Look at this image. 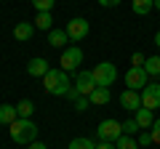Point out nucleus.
Wrapping results in <instances>:
<instances>
[{
	"label": "nucleus",
	"mask_w": 160,
	"mask_h": 149,
	"mask_svg": "<svg viewBox=\"0 0 160 149\" xmlns=\"http://www.w3.org/2000/svg\"><path fill=\"white\" fill-rule=\"evenodd\" d=\"M53 3H56V0H32V6L38 8V13H51V8H53Z\"/></svg>",
	"instance_id": "5701e85b"
},
{
	"label": "nucleus",
	"mask_w": 160,
	"mask_h": 149,
	"mask_svg": "<svg viewBox=\"0 0 160 149\" xmlns=\"http://www.w3.org/2000/svg\"><path fill=\"white\" fill-rule=\"evenodd\" d=\"M67 32H64V29H51V32H48V43H51L53 48H62V46H67Z\"/></svg>",
	"instance_id": "dca6fc26"
},
{
	"label": "nucleus",
	"mask_w": 160,
	"mask_h": 149,
	"mask_svg": "<svg viewBox=\"0 0 160 149\" xmlns=\"http://www.w3.org/2000/svg\"><path fill=\"white\" fill-rule=\"evenodd\" d=\"M115 149H139V141L133 136H126V133H123V136L115 141Z\"/></svg>",
	"instance_id": "aec40b11"
},
{
	"label": "nucleus",
	"mask_w": 160,
	"mask_h": 149,
	"mask_svg": "<svg viewBox=\"0 0 160 149\" xmlns=\"http://www.w3.org/2000/svg\"><path fill=\"white\" fill-rule=\"evenodd\" d=\"M91 74H93V80H96V85L109 88L115 83V77H118V69H115L112 61H99L96 67L91 69Z\"/></svg>",
	"instance_id": "7ed1b4c3"
},
{
	"label": "nucleus",
	"mask_w": 160,
	"mask_h": 149,
	"mask_svg": "<svg viewBox=\"0 0 160 149\" xmlns=\"http://www.w3.org/2000/svg\"><path fill=\"white\" fill-rule=\"evenodd\" d=\"M51 27H53V19H51V13H38L35 16V29H46V32H51Z\"/></svg>",
	"instance_id": "a211bd4d"
},
{
	"label": "nucleus",
	"mask_w": 160,
	"mask_h": 149,
	"mask_svg": "<svg viewBox=\"0 0 160 149\" xmlns=\"http://www.w3.org/2000/svg\"><path fill=\"white\" fill-rule=\"evenodd\" d=\"M67 96H69V101H78V99H80V93L75 91V85H72V88H69V93H67Z\"/></svg>",
	"instance_id": "2f4dec72"
},
{
	"label": "nucleus",
	"mask_w": 160,
	"mask_h": 149,
	"mask_svg": "<svg viewBox=\"0 0 160 149\" xmlns=\"http://www.w3.org/2000/svg\"><path fill=\"white\" fill-rule=\"evenodd\" d=\"M32 109H35V104L29 101V99H24V101H19V104H16V112H19V117H24V120H29Z\"/></svg>",
	"instance_id": "412c9836"
},
{
	"label": "nucleus",
	"mask_w": 160,
	"mask_h": 149,
	"mask_svg": "<svg viewBox=\"0 0 160 149\" xmlns=\"http://www.w3.org/2000/svg\"><path fill=\"white\" fill-rule=\"evenodd\" d=\"M120 107L128 109V112L142 109V93H139V91H131V88H126V91L120 93Z\"/></svg>",
	"instance_id": "9d476101"
},
{
	"label": "nucleus",
	"mask_w": 160,
	"mask_h": 149,
	"mask_svg": "<svg viewBox=\"0 0 160 149\" xmlns=\"http://www.w3.org/2000/svg\"><path fill=\"white\" fill-rule=\"evenodd\" d=\"M64 32H67L69 40L80 43V40H86L88 32H91V22H88V19H83V16H78V19H72V22L64 27Z\"/></svg>",
	"instance_id": "20e7f679"
},
{
	"label": "nucleus",
	"mask_w": 160,
	"mask_h": 149,
	"mask_svg": "<svg viewBox=\"0 0 160 149\" xmlns=\"http://www.w3.org/2000/svg\"><path fill=\"white\" fill-rule=\"evenodd\" d=\"M27 149H48V147L43 141H32V144H27Z\"/></svg>",
	"instance_id": "7c9ffc66"
},
{
	"label": "nucleus",
	"mask_w": 160,
	"mask_h": 149,
	"mask_svg": "<svg viewBox=\"0 0 160 149\" xmlns=\"http://www.w3.org/2000/svg\"><path fill=\"white\" fill-rule=\"evenodd\" d=\"M96 149H115V141H99Z\"/></svg>",
	"instance_id": "c756f323"
},
{
	"label": "nucleus",
	"mask_w": 160,
	"mask_h": 149,
	"mask_svg": "<svg viewBox=\"0 0 160 149\" xmlns=\"http://www.w3.org/2000/svg\"><path fill=\"white\" fill-rule=\"evenodd\" d=\"M27 74H32V77H46V74H48V61H46V59H40V56L29 59V61H27Z\"/></svg>",
	"instance_id": "9b49d317"
},
{
	"label": "nucleus",
	"mask_w": 160,
	"mask_h": 149,
	"mask_svg": "<svg viewBox=\"0 0 160 149\" xmlns=\"http://www.w3.org/2000/svg\"><path fill=\"white\" fill-rule=\"evenodd\" d=\"M8 133H11V138L16 144H32V141H38V125H35L32 120H24V117H19L16 123H11V125H8Z\"/></svg>",
	"instance_id": "f03ea898"
},
{
	"label": "nucleus",
	"mask_w": 160,
	"mask_h": 149,
	"mask_svg": "<svg viewBox=\"0 0 160 149\" xmlns=\"http://www.w3.org/2000/svg\"><path fill=\"white\" fill-rule=\"evenodd\" d=\"M139 131H142V128L136 125V120H133V117H131V120H126V123H123V133H126V136H136Z\"/></svg>",
	"instance_id": "b1692460"
},
{
	"label": "nucleus",
	"mask_w": 160,
	"mask_h": 149,
	"mask_svg": "<svg viewBox=\"0 0 160 149\" xmlns=\"http://www.w3.org/2000/svg\"><path fill=\"white\" fill-rule=\"evenodd\" d=\"M152 8H155V0H133V13H139V16H147Z\"/></svg>",
	"instance_id": "6ab92c4d"
},
{
	"label": "nucleus",
	"mask_w": 160,
	"mask_h": 149,
	"mask_svg": "<svg viewBox=\"0 0 160 149\" xmlns=\"http://www.w3.org/2000/svg\"><path fill=\"white\" fill-rule=\"evenodd\" d=\"M155 46L160 48V29H158V32H155Z\"/></svg>",
	"instance_id": "473e14b6"
},
{
	"label": "nucleus",
	"mask_w": 160,
	"mask_h": 149,
	"mask_svg": "<svg viewBox=\"0 0 160 149\" xmlns=\"http://www.w3.org/2000/svg\"><path fill=\"white\" fill-rule=\"evenodd\" d=\"M32 32H35V24H29V22H19L16 27H13V37H16V40H29Z\"/></svg>",
	"instance_id": "4468645a"
},
{
	"label": "nucleus",
	"mask_w": 160,
	"mask_h": 149,
	"mask_svg": "<svg viewBox=\"0 0 160 149\" xmlns=\"http://www.w3.org/2000/svg\"><path fill=\"white\" fill-rule=\"evenodd\" d=\"M80 61H83V51H80L78 46L67 48V51H62V59H59V64H62L64 72H75V69L80 67Z\"/></svg>",
	"instance_id": "0eeeda50"
},
{
	"label": "nucleus",
	"mask_w": 160,
	"mask_h": 149,
	"mask_svg": "<svg viewBox=\"0 0 160 149\" xmlns=\"http://www.w3.org/2000/svg\"><path fill=\"white\" fill-rule=\"evenodd\" d=\"M155 8H158V11H160V0H155Z\"/></svg>",
	"instance_id": "72a5a7b5"
},
{
	"label": "nucleus",
	"mask_w": 160,
	"mask_h": 149,
	"mask_svg": "<svg viewBox=\"0 0 160 149\" xmlns=\"http://www.w3.org/2000/svg\"><path fill=\"white\" fill-rule=\"evenodd\" d=\"M147 80H149V74L144 72V67H131L126 72V85L131 88V91H142V88L147 85Z\"/></svg>",
	"instance_id": "6e6552de"
},
{
	"label": "nucleus",
	"mask_w": 160,
	"mask_h": 149,
	"mask_svg": "<svg viewBox=\"0 0 160 149\" xmlns=\"http://www.w3.org/2000/svg\"><path fill=\"white\" fill-rule=\"evenodd\" d=\"M88 99H91V104L102 107V104H107V101H109V88H104V85H96V88H93V93H91Z\"/></svg>",
	"instance_id": "2eb2a0df"
},
{
	"label": "nucleus",
	"mask_w": 160,
	"mask_h": 149,
	"mask_svg": "<svg viewBox=\"0 0 160 149\" xmlns=\"http://www.w3.org/2000/svg\"><path fill=\"white\" fill-rule=\"evenodd\" d=\"M88 107H91V99H88V96H80L78 101H75V109H78V112H86Z\"/></svg>",
	"instance_id": "a878e982"
},
{
	"label": "nucleus",
	"mask_w": 160,
	"mask_h": 149,
	"mask_svg": "<svg viewBox=\"0 0 160 149\" xmlns=\"http://www.w3.org/2000/svg\"><path fill=\"white\" fill-rule=\"evenodd\" d=\"M43 85H46V93L51 96H67L75 83H69V74L64 69H48V74L43 77Z\"/></svg>",
	"instance_id": "f257e3e1"
},
{
	"label": "nucleus",
	"mask_w": 160,
	"mask_h": 149,
	"mask_svg": "<svg viewBox=\"0 0 160 149\" xmlns=\"http://www.w3.org/2000/svg\"><path fill=\"white\" fill-rule=\"evenodd\" d=\"M144 61H147V59H144L142 53H133L131 56V67H144Z\"/></svg>",
	"instance_id": "bb28decb"
},
{
	"label": "nucleus",
	"mask_w": 160,
	"mask_h": 149,
	"mask_svg": "<svg viewBox=\"0 0 160 149\" xmlns=\"http://www.w3.org/2000/svg\"><path fill=\"white\" fill-rule=\"evenodd\" d=\"M144 72H147L149 77H160V56H149L147 61H144Z\"/></svg>",
	"instance_id": "f3484780"
},
{
	"label": "nucleus",
	"mask_w": 160,
	"mask_h": 149,
	"mask_svg": "<svg viewBox=\"0 0 160 149\" xmlns=\"http://www.w3.org/2000/svg\"><path fill=\"white\" fill-rule=\"evenodd\" d=\"M149 136H152V144H160V117H155V123H152V131H149Z\"/></svg>",
	"instance_id": "393cba45"
},
{
	"label": "nucleus",
	"mask_w": 160,
	"mask_h": 149,
	"mask_svg": "<svg viewBox=\"0 0 160 149\" xmlns=\"http://www.w3.org/2000/svg\"><path fill=\"white\" fill-rule=\"evenodd\" d=\"M96 136L99 141H118L120 136H123V123L118 120H102L96 128Z\"/></svg>",
	"instance_id": "39448f33"
},
{
	"label": "nucleus",
	"mask_w": 160,
	"mask_h": 149,
	"mask_svg": "<svg viewBox=\"0 0 160 149\" xmlns=\"http://www.w3.org/2000/svg\"><path fill=\"white\" fill-rule=\"evenodd\" d=\"M142 107L144 109H158L160 107V83H147V85L142 88Z\"/></svg>",
	"instance_id": "423d86ee"
},
{
	"label": "nucleus",
	"mask_w": 160,
	"mask_h": 149,
	"mask_svg": "<svg viewBox=\"0 0 160 149\" xmlns=\"http://www.w3.org/2000/svg\"><path fill=\"white\" fill-rule=\"evenodd\" d=\"M99 6H104V8H115V6H120V0H99Z\"/></svg>",
	"instance_id": "c85d7f7f"
},
{
	"label": "nucleus",
	"mask_w": 160,
	"mask_h": 149,
	"mask_svg": "<svg viewBox=\"0 0 160 149\" xmlns=\"http://www.w3.org/2000/svg\"><path fill=\"white\" fill-rule=\"evenodd\" d=\"M19 120V112L13 104H0V125H11Z\"/></svg>",
	"instance_id": "ddd939ff"
},
{
	"label": "nucleus",
	"mask_w": 160,
	"mask_h": 149,
	"mask_svg": "<svg viewBox=\"0 0 160 149\" xmlns=\"http://www.w3.org/2000/svg\"><path fill=\"white\" fill-rule=\"evenodd\" d=\"M93 88H96V80H93V74L88 72V69H80L78 77H75V91H78L80 96H91Z\"/></svg>",
	"instance_id": "1a4fd4ad"
},
{
	"label": "nucleus",
	"mask_w": 160,
	"mask_h": 149,
	"mask_svg": "<svg viewBox=\"0 0 160 149\" xmlns=\"http://www.w3.org/2000/svg\"><path fill=\"white\" fill-rule=\"evenodd\" d=\"M152 144V136L149 133H139V147H149Z\"/></svg>",
	"instance_id": "cd10ccee"
},
{
	"label": "nucleus",
	"mask_w": 160,
	"mask_h": 149,
	"mask_svg": "<svg viewBox=\"0 0 160 149\" xmlns=\"http://www.w3.org/2000/svg\"><path fill=\"white\" fill-rule=\"evenodd\" d=\"M69 149H96V144L91 138H72L69 141Z\"/></svg>",
	"instance_id": "4be33fe9"
},
{
	"label": "nucleus",
	"mask_w": 160,
	"mask_h": 149,
	"mask_svg": "<svg viewBox=\"0 0 160 149\" xmlns=\"http://www.w3.org/2000/svg\"><path fill=\"white\" fill-rule=\"evenodd\" d=\"M133 120H136V125L139 128H152V123H155V112L152 109H136L133 112Z\"/></svg>",
	"instance_id": "f8f14e48"
}]
</instances>
